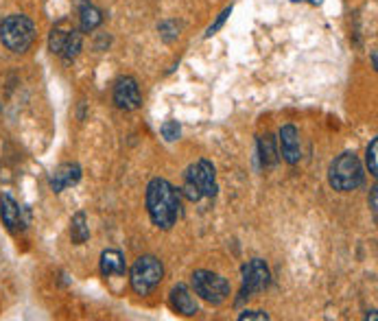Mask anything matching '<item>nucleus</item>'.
I'll list each match as a JSON object with an SVG mask.
<instances>
[{
  "label": "nucleus",
  "instance_id": "f8f14e48",
  "mask_svg": "<svg viewBox=\"0 0 378 321\" xmlns=\"http://www.w3.org/2000/svg\"><path fill=\"white\" fill-rule=\"evenodd\" d=\"M171 306L176 312L180 315H186V317H193L199 312V304L193 295V290L186 286V284H178V286H173L171 290Z\"/></svg>",
  "mask_w": 378,
  "mask_h": 321
},
{
  "label": "nucleus",
  "instance_id": "412c9836",
  "mask_svg": "<svg viewBox=\"0 0 378 321\" xmlns=\"http://www.w3.org/2000/svg\"><path fill=\"white\" fill-rule=\"evenodd\" d=\"M230 13H232V7H225V9H223V11H221L219 16H217V20H215V22H212V24L208 26V31H206V38H212V36H215V33L219 31V28H221V26L225 24V20L230 18Z\"/></svg>",
  "mask_w": 378,
  "mask_h": 321
},
{
  "label": "nucleus",
  "instance_id": "2eb2a0df",
  "mask_svg": "<svg viewBox=\"0 0 378 321\" xmlns=\"http://www.w3.org/2000/svg\"><path fill=\"white\" fill-rule=\"evenodd\" d=\"M127 265H125V256L119 249H105L101 254V273L105 278L109 276H125Z\"/></svg>",
  "mask_w": 378,
  "mask_h": 321
},
{
  "label": "nucleus",
  "instance_id": "39448f33",
  "mask_svg": "<svg viewBox=\"0 0 378 321\" xmlns=\"http://www.w3.org/2000/svg\"><path fill=\"white\" fill-rule=\"evenodd\" d=\"M164 267L156 256H140L129 269V282L138 295H149L162 282Z\"/></svg>",
  "mask_w": 378,
  "mask_h": 321
},
{
  "label": "nucleus",
  "instance_id": "dca6fc26",
  "mask_svg": "<svg viewBox=\"0 0 378 321\" xmlns=\"http://www.w3.org/2000/svg\"><path fill=\"white\" fill-rule=\"evenodd\" d=\"M0 214H3V223L16 232L18 227H22V214H20V206L16 203V199L11 195H3L0 197Z\"/></svg>",
  "mask_w": 378,
  "mask_h": 321
},
{
  "label": "nucleus",
  "instance_id": "20e7f679",
  "mask_svg": "<svg viewBox=\"0 0 378 321\" xmlns=\"http://www.w3.org/2000/svg\"><path fill=\"white\" fill-rule=\"evenodd\" d=\"M0 40L11 53H26L36 40V24L24 13H14L0 24Z\"/></svg>",
  "mask_w": 378,
  "mask_h": 321
},
{
  "label": "nucleus",
  "instance_id": "4be33fe9",
  "mask_svg": "<svg viewBox=\"0 0 378 321\" xmlns=\"http://www.w3.org/2000/svg\"><path fill=\"white\" fill-rule=\"evenodd\" d=\"M247 319L267 321V319H269V312H265V310H243V312L239 315V321H247Z\"/></svg>",
  "mask_w": 378,
  "mask_h": 321
},
{
  "label": "nucleus",
  "instance_id": "b1692460",
  "mask_svg": "<svg viewBox=\"0 0 378 321\" xmlns=\"http://www.w3.org/2000/svg\"><path fill=\"white\" fill-rule=\"evenodd\" d=\"M372 66H374V70H376V66H378V62H376V50H372Z\"/></svg>",
  "mask_w": 378,
  "mask_h": 321
},
{
  "label": "nucleus",
  "instance_id": "6e6552de",
  "mask_svg": "<svg viewBox=\"0 0 378 321\" xmlns=\"http://www.w3.org/2000/svg\"><path fill=\"white\" fill-rule=\"evenodd\" d=\"M241 276H243V286H241L239 304L245 298H252L256 293H263V290H267L269 284H271V271L267 267V262L260 260V258H254V260L247 262V265H243Z\"/></svg>",
  "mask_w": 378,
  "mask_h": 321
},
{
  "label": "nucleus",
  "instance_id": "5701e85b",
  "mask_svg": "<svg viewBox=\"0 0 378 321\" xmlns=\"http://www.w3.org/2000/svg\"><path fill=\"white\" fill-rule=\"evenodd\" d=\"M367 206H369V210H372V217H374V221H376V219H378V188H376V186H372V188H369Z\"/></svg>",
  "mask_w": 378,
  "mask_h": 321
},
{
  "label": "nucleus",
  "instance_id": "0eeeda50",
  "mask_svg": "<svg viewBox=\"0 0 378 321\" xmlns=\"http://www.w3.org/2000/svg\"><path fill=\"white\" fill-rule=\"evenodd\" d=\"M193 290L195 295H199L203 302H208L212 306H221L230 298V282L212 271L199 269L193 273Z\"/></svg>",
  "mask_w": 378,
  "mask_h": 321
},
{
  "label": "nucleus",
  "instance_id": "9d476101",
  "mask_svg": "<svg viewBox=\"0 0 378 321\" xmlns=\"http://www.w3.org/2000/svg\"><path fill=\"white\" fill-rule=\"evenodd\" d=\"M278 142H280V158L296 166L302 158V147H300V134L293 125H284L278 134Z\"/></svg>",
  "mask_w": 378,
  "mask_h": 321
},
{
  "label": "nucleus",
  "instance_id": "7ed1b4c3",
  "mask_svg": "<svg viewBox=\"0 0 378 321\" xmlns=\"http://www.w3.org/2000/svg\"><path fill=\"white\" fill-rule=\"evenodd\" d=\"M219 186H217V170L212 166V162L208 160H199L195 164H190L184 173V186H182V195L188 201H201L203 197L212 199L217 195Z\"/></svg>",
  "mask_w": 378,
  "mask_h": 321
},
{
  "label": "nucleus",
  "instance_id": "1a4fd4ad",
  "mask_svg": "<svg viewBox=\"0 0 378 321\" xmlns=\"http://www.w3.org/2000/svg\"><path fill=\"white\" fill-rule=\"evenodd\" d=\"M114 103L121 109H138L142 105V97H140V87L138 81L134 77H121L114 85Z\"/></svg>",
  "mask_w": 378,
  "mask_h": 321
},
{
  "label": "nucleus",
  "instance_id": "4468645a",
  "mask_svg": "<svg viewBox=\"0 0 378 321\" xmlns=\"http://www.w3.org/2000/svg\"><path fill=\"white\" fill-rule=\"evenodd\" d=\"M258 156H260V164L265 168L276 166L280 162V149H278V138L271 134L258 136Z\"/></svg>",
  "mask_w": 378,
  "mask_h": 321
},
{
  "label": "nucleus",
  "instance_id": "a211bd4d",
  "mask_svg": "<svg viewBox=\"0 0 378 321\" xmlns=\"http://www.w3.org/2000/svg\"><path fill=\"white\" fill-rule=\"evenodd\" d=\"M158 31H160V38L171 44V42H176L180 38V31H182V24L178 20H162L158 24Z\"/></svg>",
  "mask_w": 378,
  "mask_h": 321
},
{
  "label": "nucleus",
  "instance_id": "f03ea898",
  "mask_svg": "<svg viewBox=\"0 0 378 321\" xmlns=\"http://www.w3.org/2000/svg\"><path fill=\"white\" fill-rule=\"evenodd\" d=\"M365 180V170L361 160L352 153V151H345L341 156H337L330 162L328 168V184L333 190L337 192H352L357 190Z\"/></svg>",
  "mask_w": 378,
  "mask_h": 321
},
{
  "label": "nucleus",
  "instance_id": "423d86ee",
  "mask_svg": "<svg viewBox=\"0 0 378 321\" xmlns=\"http://www.w3.org/2000/svg\"><path fill=\"white\" fill-rule=\"evenodd\" d=\"M48 48L53 55H60L66 62H72L83 48V33L75 26H68L66 20H62L53 26L48 36Z\"/></svg>",
  "mask_w": 378,
  "mask_h": 321
},
{
  "label": "nucleus",
  "instance_id": "393cba45",
  "mask_svg": "<svg viewBox=\"0 0 378 321\" xmlns=\"http://www.w3.org/2000/svg\"><path fill=\"white\" fill-rule=\"evenodd\" d=\"M293 3H300V0H293Z\"/></svg>",
  "mask_w": 378,
  "mask_h": 321
},
{
  "label": "nucleus",
  "instance_id": "6ab92c4d",
  "mask_svg": "<svg viewBox=\"0 0 378 321\" xmlns=\"http://www.w3.org/2000/svg\"><path fill=\"white\" fill-rule=\"evenodd\" d=\"M365 164H367V170H369L372 178H378V140L376 138L367 144Z\"/></svg>",
  "mask_w": 378,
  "mask_h": 321
},
{
  "label": "nucleus",
  "instance_id": "f3484780",
  "mask_svg": "<svg viewBox=\"0 0 378 321\" xmlns=\"http://www.w3.org/2000/svg\"><path fill=\"white\" fill-rule=\"evenodd\" d=\"M90 239V227H88V219H85V212H75L70 219V241L75 245H83Z\"/></svg>",
  "mask_w": 378,
  "mask_h": 321
},
{
  "label": "nucleus",
  "instance_id": "aec40b11",
  "mask_svg": "<svg viewBox=\"0 0 378 321\" xmlns=\"http://www.w3.org/2000/svg\"><path fill=\"white\" fill-rule=\"evenodd\" d=\"M160 131H162V138H164L166 142H176V140H180V136H182V127H180L178 121H166V123L160 127Z\"/></svg>",
  "mask_w": 378,
  "mask_h": 321
},
{
  "label": "nucleus",
  "instance_id": "f257e3e1",
  "mask_svg": "<svg viewBox=\"0 0 378 321\" xmlns=\"http://www.w3.org/2000/svg\"><path fill=\"white\" fill-rule=\"evenodd\" d=\"M180 192L171 182L156 178L147 186V212L160 229H171L180 219Z\"/></svg>",
  "mask_w": 378,
  "mask_h": 321
},
{
  "label": "nucleus",
  "instance_id": "ddd939ff",
  "mask_svg": "<svg viewBox=\"0 0 378 321\" xmlns=\"http://www.w3.org/2000/svg\"><path fill=\"white\" fill-rule=\"evenodd\" d=\"M77 7H79V31L81 33H92L94 28L101 26L103 11L97 5H92L90 0H77Z\"/></svg>",
  "mask_w": 378,
  "mask_h": 321
},
{
  "label": "nucleus",
  "instance_id": "9b49d317",
  "mask_svg": "<svg viewBox=\"0 0 378 321\" xmlns=\"http://www.w3.org/2000/svg\"><path fill=\"white\" fill-rule=\"evenodd\" d=\"M79 180H81V166L77 162H66L62 166H57L55 173L50 175V190L64 192L68 186L79 184Z\"/></svg>",
  "mask_w": 378,
  "mask_h": 321
}]
</instances>
